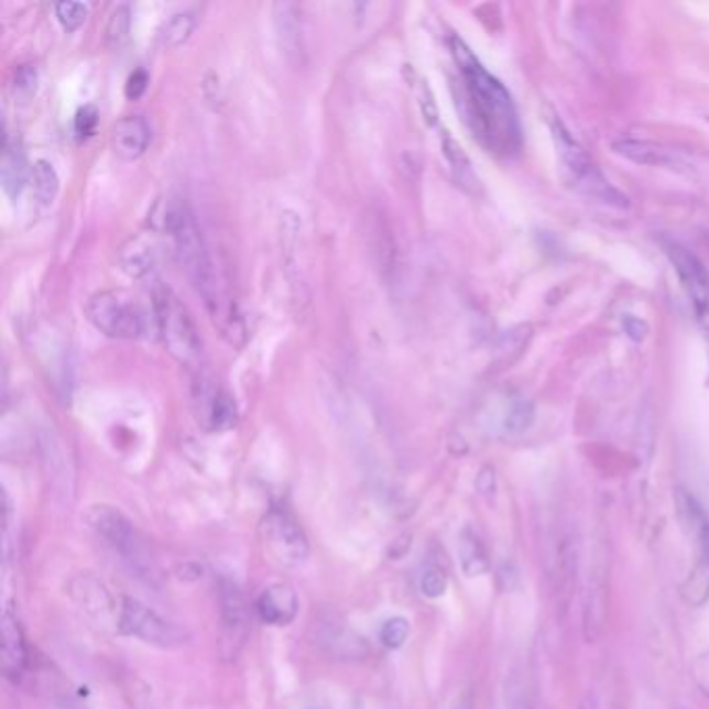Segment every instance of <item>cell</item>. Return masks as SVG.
Masks as SVG:
<instances>
[{
  "label": "cell",
  "instance_id": "1",
  "mask_svg": "<svg viewBox=\"0 0 709 709\" xmlns=\"http://www.w3.org/2000/svg\"><path fill=\"white\" fill-rule=\"evenodd\" d=\"M458 65V107L477 142L498 156H512L523 146V130L512 96L470 53L460 37H451Z\"/></svg>",
  "mask_w": 709,
  "mask_h": 709
},
{
  "label": "cell",
  "instance_id": "2",
  "mask_svg": "<svg viewBox=\"0 0 709 709\" xmlns=\"http://www.w3.org/2000/svg\"><path fill=\"white\" fill-rule=\"evenodd\" d=\"M171 238L175 242V252L182 262V269L186 271L187 280L192 281L198 296L205 299L206 310L215 327L229 343L240 346L246 339V327L238 302L231 294L229 281L225 280L223 273L212 261L189 208L171 231Z\"/></svg>",
  "mask_w": 709,
  "mask_h": 709
},
{
  "label": "cell",
  "instance_id": "3",
  "mask_svg": "<svg viewBox=\"0 0 709 709\" xmlns=\"http://www.w3.org/2000/svg\"><path fill=\"white\" fill-rule=\"evenodd\" d=\"M88 524L111 547L112 554L128 568L131 577L154 589L161 587L163 575L146 537L121 510L112 505H92L88 512Z\"/></svg>",
  "mask_w": 709,
  "mask_h": 709
},
{
  "label": "cell",
  "instance_id": "4",
  "mask_svg": "<svg viewBox=\"0 0 709 709\" xmlns=\"http://www.w3.org/2000/svg\"><path fill=\"white\" fill-rule=\"evenodd\" d=\"M154 315H156L154 318L159 325V334L168 354L173 356L182 367H186L187 371L200 374L203 339L194 318L171 287L165 285L156 287Z\"/></svg>",
  "mask_w": 709,
  "mask_h": 709
},
{
  "label": "cell",
  "instance_id": "5",
  "mask_svg": "<svg viewBox=\"0 0 709 709\" xmlns=\"http://www.w3.org/2000/svg\"><path fill=\"white\" fill-rule=\"evenodd\" d=\"M86 317L100 334L112 339H138L146 331L144 310L126 290L92 294L86 302Z\"/></svg>",
  "mask_w": 709,
  "mask_h": 709
},
{
  "label": "cell",
  "instance_id": "6",
  "mask_svg": "<svg viewBox=\"0 0 709 709\" xmlns=\"http://www.w3.org/2000/svg\"><path fill=\"white\" fill-rule=\"evenodd\" d=\"M117 631L161 650H179L192 641L187 629L161 617L159 612L150 610L146 603L133 598H123L121 601Z\"/></svg>",
  "mask_w": 709,
  "mask_h": 709
},
{
  "label": "cell",
  "instance_id": "7",
  "mask_svg": "<svg viewBox=\"0 0 709 709\" xmlns=\"http://www.w3.org/2000/svg\"><path fill=\"white\" fill-rule=\"evenodd\" d=\"M554 140L564 171L580 192L598 198L606 205L626 206V198L610 186V182L601 175V171L591 163L587 152L580 149L579 142L572 140V135L564 130L561 123L554 126Z\"/></svg>",
  "mask_w": 709,
  "mask_h": 709
},
{
  "label": "cell",
  "instance_id": "8",
  "mask_svg": "<svg viewBox=\"0 0 709 709\" xmlns=\"http://www.w3.org/2000/svg\"><path fill=\"white\" fill-rule=\"evenodd\" d=\"M261 542L271 560L298 568L310 556V545L296 516L285 508H271L261 523Z\"/></svg>",
  "mask_w": 709,
  "mask_h": 709
},
{
  "label": "cell",
  "instance_id": "9",
  "mask_svg": "<svg viewBox=\"0 0 709 709\" xmlns=\"http://www.w3.org/2000/svg\"><path fill=\"white\" fill-rule=\"evenodd\" d=\"M666 252L670 257L674 271L680 280V285L689 298L692 315L697 325L701 327L703 336L709 339V273L692 252L683 248L680 243H668Z\"/></svg>",
  "mask_w": 709,
  "mask_h": 709
},
{
  "label": "cell",
  "instance_id": "10",
  "mask_svg": "<svg viewBox=\"0 0 709 709\" xmlns=\"http://www.w3.org/2000/svg\"><path fill=\"white\" fill-rule=\"evenodd\" d=\"M610 587V561L608 552L599 543L596 558L589 570V580L582 598V635L587 643H596L603 635L608 618V591Z\"/></svg>",
  "mask_w": 709,
  "mask_h": 709
},
{
  "label": "cell",
  "instance_id": "11",
  "mask_svg": "<svg viewBox=\"0 0 709 709\" xmlns=\"http://www.w3.org/2000/svg\"><path fill=\"white\" fill-rule=\"evenodd\" d=\"M194 406L196 416L203 429L208 433H221L231 429L238 421V406L236 400L217 385L210 377L198 374L196 392H194Z\"/></svg>",
  "mask_w": 709,
  "mask_h": 709
},
{
  "label": "cell",
  "instance_id": "12",
  "mask_svg": "<svg viewBox=\"0 0 709 709\" xmlns=\"http://www.w3.org/2000/svg\"><path fill=\"white\" fill-rule=\"evenodd\" d=\"M69 593L75 599V603L98 624L117 626L119 606H114L111 591L102 580L96 579L90 572L77 575L69 585Z\"/></svg>",
  "mask_w": 709,
  "mask_h": 709
},
{
  "label": "cell",
  "instance_id": "13",
  "mask_svg": "<svg viewBox=\"0 0 709 709\" xmlns=\"http://www.w3.org/2000/svg\"><path fill=\"white\" fill-rule=\"evenodd\" d=\"M580 542L577 531L568 528L560 535L556 545V593L560 601V610H568L570 598L577 587L579 575Z\"/></svg>",
  "mask_w": 709,
  "mask_h": 709
},
{
  "label": "cell",
  "instance_id": "14",
  "mask_svg": "<svg viewBox=\"0 0 709 709\" xmlns=\"http://www.w3.org/2000/svg\"><path fill=\"white\" fill-rule=\"evenodd\" d=\"M676 502V514L683 524L687 537L695 545V556H708L709 554V516L703 505L697 502V498L687 489H676L674 495Z\"/></svg>",
  "mask_w": 709,
  "mask_h": 709
},
{
  "label": "cell",
  "instance_id": "15",
  "mask_svg": "<svg viewBox=\"0 0 709 709\" xmlns=\"http://www.w3.org/2000/svg\"><path fill=\"white\" fill-rule=\"evenodd\" d=\"M150 144L149 121L140 114L121 117L111 130V146L121 161H138Z\"/></svg>",
  "mask_w": 709,
  "mask_h": 709
},
{
  "label": "cell",
  "instance_id": "16",
  "mask_svg": "<svg viewBox=\"0 0 709 709\" xmlns=\"http://www.w3.org/2000/svg\"><path fill=\"white\" fill-rule=\"evenodd\" d=\"M298 596L287 585H271L257 599L259 617L271 626H290L298 617Z\"/></svg>",
  "mask_w": 709,
  "mask_h": 709
},
{
  "label": "cell",
  "instance_id": "17",
  "mask_svg": "<svg viewBox=\"0 0 709 709\" xmlns=\"http://www.w3.org/2000/svg\"><path fill=\"white\" fill-rule=\"evenodd\" d=\"M2 670L7 678L18 680L28 666V645L18 614L7 606L2 610Z\"/></svg>",
  "mask_w": 709,
  "mask_h": 709
},
{
  "label": "cell",
  "instance_id": "18",
  "mask_svg": "<svg viewBox=\"0 0 709 709\" xmlns=\"http://www.w3.org/2000/svg\"><path fill=\"white\" fill-rule=\"evenodd\" d=\"M275 25L280 36L281 48L292 65L304 63V42H302V23H299L298 4L280 2L275 4Z\"/></svg>",
  "mask_w": 709,
  "mask_h": 709
},
{
  "label": "cell",
  "instance_id": "19",
  "mask_svg": "<svg viewBox=\"0 0 709 709\" xmlns=\"http://www.w3.org/2000/svg\"><path fill=\"white\" fill-rule=\"evenodd\" d=\"M221 618L225 636L229 643H242L248 626V606L236 582H221Z\"/></svg>",
  "mask_w": 709,
  "mask_h": 709
},
{
  "label": "cell",
  "instance_id": "20",
  "mask_svg": "<svg viewBox=\"0 0 709 709\" xmlns=\"http://www.w3.org/2000/svg\"><path fill=\"white\" fill-rule=\"evenodd\" d=\"M156 261V243L149 236H133L119 248V266L126 275L140 280L149 275Z\"/></svg>",
  "mask_w": 709,
  "mask_h": 709
},
{
  "label": "cell",
  "instance_id": "21",
  "mask_svg": "<svg viewBox=\"0 0 709 709\" xmlns=\"http://www.w3.org/2000/svg\"><path fill=\"white\" fill-rule=\"evenodd\" d=\"M0 177H2V187L4 192L15 198L19 192L25 186L28 182V163H25V154L21 150V144L18 140H11L9 135H4V144H2V161H0Z\"/></svg>",
  "mask_w": 709,
  "mask_h": 709
},
{
  "label": "cell",
  "instance_id": "22",
  "mask_svg": "<svg viewBox=\"0 0 709 709\" xmlns=\"http://www.w3.org/2000/svg\"><path fill=\"white\" fill-rule=\"evenodd\" d=\"M618 154L641 163V165H676V154L673 149H666L657 142H647V140H620L614 144Z\"/></svg>",
  "mask_w": 709,
  "mask_h": 709
},
{
  "label": "cell",
  "instance_id": "23",
  "mask_svg": "<svg viewBox=\"0 0 709 709\" xmlns=\"http://www.w3.org/2000/svg\"><path fill=\"white\" fill-rule=\"evenodd\" d=\"M458 558H460V568L468 579L481 577L489 570L486 545L481 542V537L468 526L462 528L460 539H458Z\"/></svg>",
  "mask_w": 709,
  "mask_h": 709
},
{
  "label": "cell",
  "instance_id": "24",
  "mask_svg": "<svg viewBox=\"0 0 709 709\" xmlns=\"http://www.w3.org/2000/svg\"><path fill=\"white\" fill-rule=\"evenodd\" d=\"M680 598L692 608H701L709 601V556H695L687 579L680 585Z\"/></svg>",
  "mask_w": 709,
  "mask_h": 709
},
{
  "label": "cell",
  "instance_id": "25",
  "mask_svg": "<svg viewBox=\"0 0 709 709\" xmlns=\"http://www.w3.org/2000/svg\"><path fill=\"white\" fill-rule=\"evenodd\" d=\"M32 182H34V194L42 205H53L58 194V173L48 161H36L32 167Z\"/></svg>",
  "mask_w": 709,
  "mask_h": 709
},
{
  "label": "cell",
  "instance_id": "26",
  "mask_svg": "<svg viewBox=\"0 0 709 709\" xmlns=\"http://www.w3.org/2000/svg\"><path fill=\"white\" fill-rule=\"evenodd\" d=\"M194 28H196V19L192 13H175L159 30V40L168 48H175V46L184 44L187 37L192 36Z\"/></svg>",
  "mask_w": 709,
  "mask_h": 709
},
{
  "label": "cell",
  "instance_id": "27",
  "mask_svg": "<svg viewBox=\"0 0 709 709\" xmlns=\"http://www.w3.org/2000/svg\"><path fill=\"white\" fill-rule=\"evenodd\" d=\"M411 636V622L406 618L393 617L381 629V643L388 650H402Z\"/></svg>",
  "mask_w": 709,
  "mask_h": 709
},
{
  "label": "cell",
  "instance_id": "28",
  "mask_svg": "<svg viewBox=\"0 0 709 709\" xmlns=\"http://www.w3.org/2000/svg\"><path fill=\"white\" fill-rule=\"evenodd\" d=\"M131 28V13L130 7L126 4H119L114 11H112L111 19L107 23V42L111 46H121L126 40H128V34H130Z\"/></svg>",
  "mask_w": 709,
  "mask_h": 709
},
{
  "label": "cell",
  "instance_id": "29",
  "mask_svg": "<svg viewBox=\"0 0 709 709\" xmlns=\"http://www.w3.org/2000/svg\"><path fill=\"white\" fill-rule=\"evenodd\" d=\"M448 591V575L446 570H441L437 564L427 566L421 575V593L425 598L437 599L446 596Z\"/></svg>",
  "mask_w": 709,
  "mask_h": 709
},
{
  "label": "cell",
  "instance_id": "30",
  "mask_svg": "<svg viewBox=\"0 0 709 709\" xmlns=\"http://www.w3.org/2000/svg\"><path fill=\"white\" fill-rule=\"evenodd\" d=\"M55 11L56 18L63 23V28L69 30V32L77 30L86 21V18H88V7L84 2H74V0L58 2Z\"/></svg>",
  "mask_w": 709,
  "mask_h": 709
},
{
  "label": "cell",
  "instance_id": "31",
  "mask_svg": "<svg viewBox=\"0 0 709 709\" xmlns=\"http://www.w3.org/2000/svg\"><path fill=\"white\" fill-rule=\"evenodd\" d=\"M531 423H533V408L526 402H519L512 406V411L508 412L504 427L508 433L516 435V433L528 429Z\"/></svg>",
  "mask_w": 709,
  "mask_h": 709
},
{
  "label": "cell",
  "instance_id": "32",
  "mask_svg": "<svg viewBox=\"0 0 709 709\" xmlns=\"http://www.w3.org/2000/svg\"><path fill=\"white\" fill-rule=\"evenodd\" d=\"M37 88V72L34 65H21L15 72V79H13V92L19 98H30L32 94L36 92Z\"/></svg>",
  "mask_w": 709,
  "mask_h": 709
},
{
  "label": "cell",
  "instance_id": "33",
  "mask_svg": "<svg viewBox=\"0 0 709 709\" xmlns=\"http://www.w3.org/2000/svg\"><path fill=\"white\" fill-rule=\"evenodd\" d=\"M96 123H98V111L92 105H86L81 107L77 114H75V133L77 138H88L92 135L94 130H96Z\"/></svg>",
  "mask_w": 709,
  "mask_h": 709
},
{
  "label": "cell",
  "instance_id": "34",
  "mask_svg": "<svg viewBox=\"0 0 709 709\" xmlns=\"http://www.w3.org/2000/svg\"><path fill=\"white\" fill-rule=\"evenodd\" d=\"M691 676L695 685L709 697V652L695 657L691 664Z\"/></svg>",
  "mask_w": 709,
  "mask_h": 709
},
{
  "label": "cell",
  "instance_id": "35",
  "mask_svg": "<svg viewBox=\"0 0 709 709\" xmlns=\"http://www.w3.org/2000/svg\"><path fill=\"white\" fill-rule=\"evenodd\" d=\"M146 86H149V74L144 69H138L130 75V79L126 84V96L130 100H138L142 94L146 92Z\"/></svg>",
  "mask_w": 709,
  "mask_h": 709
},
{
  "label": "cell",
  "instance_id": "36",
  "mask_svg": "<svg viewBox=\"0 0 709 709\" xmlns=\"http://www.w3.org/2000/svg\"><path fill=\"white\" fill-rule=\"evenodd\" d=\"M449 709H472V699H470V692H462Z\"/></svg>",
  "mask_w": 709,
  "mask_h": 709
},
{
  "label": "cell",
  "instance_id": "37",
  "mask_svg": "<svg viewBox=\"0 0 709 709\" xmlns=\"http://www.w3.org/2000/svg\"><path fill=\"white\" fill-rule=\"evenodd\" d=\"M582 709H601V703H599L598 697L596 695H589L587 701L582 703Z\"/></svg>",
  "mask_w": 709,
  "mask_h": 709
},
{
  "label": "cell",
  "instance_id": "38",
  "mask_svg": "<svg viewBox=\"0 0 709 709\" xmlns=\"http://www.w3.org/2000/svg\"><path fill=\"white\" fill-rule=\"evenodd\" d=\"M512 709H531V708H528V703H526V701H523V699H521V701H514V706H512Z\"/></svg>",
  "mask_w": 709,
  "mask_h": 709
}]
</instances>
